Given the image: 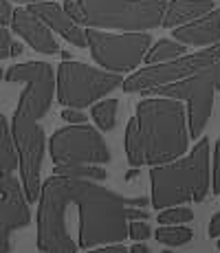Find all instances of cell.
<instances>
[{"mask_svg":"<svg viewBox=\"0 0 220 253\" xmlns=\"http://www.w3.org/2000/svg\"><path fill=\"white\" fill-rule=\"evenodd\" d=\"M154 236L165 247H183L194 238V231L189 227H180V225H163L156 229Z\"/></svg>","mask_w":220,"mask_h":253,"instance_id":"cell-19","label":"cell"},{"mask_svg":"<svg viewBox=\"0 0 220 253\" xmlns=\"http://www.w3.org/2000/svg\"><path fill=\"white\" fill-rule=\"evenodd\" d=\"M11 33L7 31V29L0 24V60H4V57H11Z\"/></svg>","mask_w":220,"mask_h":253,"instance_id":"cell-26","label":"cell"},{"mask_svg":"<svg viewBox=\"0 0 220 253\" xmlns=\"http://www.w3.org/2000/svg\"><path fill=\"white\" fill-rule=\"evenodd\" d=\"M220 90V60L207 64L205 69L196 71L194 75L185 77L180 82H172L165 86L143 90L141 95H161L172 99L187 101V130L189 137H200L207 126L214 108V95Z\"/></svg>","mask_w":220,"mask_h":253,"instance_id":"cell-5","label":"cell"},{"mask_svg":"<svg viewBox=\"0 0 220 253\" xmlns=\"http://www.w3.org/2000/svg\"><path fill=\"white\" fill-rule=\"evenodd\" d=\"M220 60V44L207 46L205 51L192 53V55H180L168 62H159V64H150L145 69L136 71L134 75H130L128 80H124L121 88L126 92H143L156 86H165L172 82H180L185 77L194 75L196 71L205 69L207 64Z\"/></svg>","mask_w":220,"mask_h":253,"instance_id":"cell-10","label":"cell"},{"mask_svg":"<svg viewBox=\"0 0 220 253\" xmlns=\"http://www.w3.org/2000/svg\"><path fill=\"white\" fill-rule=\"evenodd\" d=\"M180 55H185V44H180L176 40H159L154 46L148 48L143 60L145 64H159V62H168Z\"/></svg>","mask_w":220,"mask_h":253,"instance_id":"cell-18","label":"cell"},{"mask_svg":"<svg viewBox=\"0 0 220 253\" xmlns=\"http://www.w3.org/2000/svg\"><path fill=\"white\" fill-rule=\"evenodd\" d=\"M124 84L121 73H110L104 69H92L82 62L64 60L57 66L55 92L57 101L66 108H86L97 99Z\"/></svg>","mask_w":220,"mask_h":253,"instance_id":"cell-6","label":"cell"},{"mask_svg":"<svg viewBox=\"0 0 220 253\" xmlns=\"http://www.w3.org/2000/svg\"><path fill=\"white\" fill-rule=\"evenodd\" d=\"M212 192L220 194V141H216V145H214V185H212Z\"/></svg>","mask_w":220,"mask_h":253,"instance_id":"cell-25","label":"cell"},{"mask_svg":"<svg viewBox=\"0 0 220 253\" xmlns=\"http://www.w3.org/2000/svg\"><path fill=\"white\" fill-rule=\"evenodd\" d=\"M84 33L92 60L110 73H128L136 69L152 44V38L143 31L106 33L95 27H88Z\"/></svg>","mask_w":220,"mask_h":253,"instance_id":"cell-7","label":"cell"},{"mask_svg":"<svg viewBox=\"0 0 220 253\" xmlns=\"http://www.w3.org/2000/svg\"><path fill=\"white\" fill-rule=\"evenodd\" d=\"M20 53H22V44H20V42H11V55L16 57V55H20Z\"/></svg>","mask_w":220,"mask_h":253,"instance_id":"cell-33","label":"cell"},{"mask_svg":"<svg viewBox=\"0 0 220 253\" xmlns=\"http://www.w3.org/2000/svg\"><path fill=\"white\" fill-rule=\"evenodd\" d=\"M163 253H172V251H163Z\"/></svg>","mask_w":220,"mask_h":253,"instance_id":"cell-38","label":"cell"},{"mask_svg":"<svg viewBox=\"0 0 220 253\" xmlns=\"http://www.w3.org/2000/svg\"><path fill=\"white\" fill-rule=\"evenodd\" d=\"M86 27L117 31H148L163 20L165 0H77Z\"/></svg>","mask_w":220,"mask_h":253,"instance_id":"cell-4","label":"cell"},{"mask_svg":"<svg viewBox=\"0 0 220 253\" xmlns=\"http://www.w3.org/2000/svg\"><path fill=\"white\" fill-rule=\"evenodd\" d=\"M11 18H13V9H11V4H9L7 0H0V24H2V27L11 24Z\"/></svg>","mask_w":220,"mask_h":253,"instance_id":"cell-28","label":"cell"},{"mask_svg":"<svg viewBox=\"0 0 220 253\" xmlns=\"http://www.w3.org/2000/svg\"><path fill=\"white\" fill-rule=\"evenodd\" d=\"M0 240L11 242V233L31 225V211L22 183L13 174H0Z\"/></svg>","mask_w":220,"mask_h":253,"instance_id":"cell-12","label":"cell"},{"mask_svg":"<svg viewBox=\"0 0 220 253\" xmlns=\"http://www.w3.org/2000/svg\"><path fill=\"white\" fill-rule=\"evenodd\" d=\"M16 2H29V4H33V2H44V0H16Z\"/></svg>","mask_w":220,"mask_h":253,"instance_id":"cell-36","label":"cell"},{"mask_svg":"<svg viewBox=\"0 0 220 253\" xmlns=\"http://www.w3.org/2000/svg\"><path fill=\"white\" fill-rule=\"evenodd\" d=\"M218 247H220V240H218Z\"/></svg>","mask_w":220,"mask_h":253,"instance_id":"cell-39","label":"cell"},{"mask_svg":"<svg viewBox=\"0 0 220 253\" xmlns=\"http://www.w3.org/2000/svg\"><path fill=\"white\" fill-rule=\"evenodd\" d=\"M2 77H4V73H2V71H0V80H2Z\"/></svg>","mask_w":220,"mask_h":253,"instance_id":"cell-37","label":"cell"},{"mask_svg":"<svg viewBox=\"0 0 220 253\" xmlns=\"http://www.w3.org/2000/svg\"><path fill=\"white\" fill-rule=\"evenodd\" d=\"M130 253H150V249H148V245H143V242H136V245L130 249Z\"/></svg>","mask_w":220,"mask_h":253,"instance_id":"cell-32","label":"cell"},{"mask_svg":"<svg viewBox=\"0 0 220 253\" xmlns=\"http://www.w3.org/2000/svg\"><path fill=\"white\" fill-rule=\"evenodd\" d=\"M4 80L27 84L16 110L31 115L33 119H40L48 113V108L53 104V90H55V77H53L51 64H46V62L13 64L4 73Z\"/></svg>","mask_w":220,"mask_h":253,"instance_id":"cell-11","label":"cell"},{"mask_svg":"<svg viewBox=\"0 0 220 253\" xmlns=\"http://www.w3.org/2000/svg\"><path fill=\"white\" fill-rule=\"evenodd\" d=\"M64 11H66L68 16H71L77 24H86L84 11H82V7H80V2H77V0H66V2H64Z\"/></svg>","mask_w":220,"mask_h":253,"instance_id":"cell-24","label":"cell"},{"mask_svg":"<svg viewBox=\"0 0 220 253\" xmlns=\"http://www.w3.org/2000/svg\"><path fill=\"white\" fill-rule=\"evenodd\" d=\"M92 119H95L97 128L101 130H112L117 124V99H104L99 104L92 106Z\"/></svg>","mask_w":220,"mask_h":253,"instance_id":"cell-21","label":"cell"},{"mask_svg":"<svg viewBox=\"0 0 220 253\" xmlns=\"http://www.w3.org/2000/svg\"><path fill=\"white\" fill-rule=\"evenodd\" d=\"M212 9H214L212 0H172V2L165 4L161 27H165V29L180 27V24L196 20V18L212 11Z\"/></svg>","mask_w":220,"mask_h":253,"instance_id":"cell-16","label":"cell"},{"mask_svg":"<svg viewBox=\"0 0 220 253\" xmlns=\"http://www.w3.org/2000/svg\"><path fill=\"white\" fill-rule=\"evenodd\" d=\"M128 220H148V211L143 207H128Z\"/></svg>","mask_w":220,"mask_h":253,"instance_id":"cell-30","label":"cell"},{"mask_svg":"<svg viewBox=\"0 0 220 253\" xmlns=\"http://www.w3.org/2000/svg\"><path fill=\"white\" fill-rule=\"evenodd\" d=\"M209 236L212 238H218L220 236V213L212 218V222H209Z\"/></svg>","mask_w":220,"mask_h":253,"instance_id":"cell-31","label":"cell"},{"mask_svg":"<svg viewBox=\"0 0 220 253\" xmlns=\"http://www.w3.org/2000/svg\"><path fill=\"white\" fill-rule=\"evenodd\" d=\"M51 178L62 198L77 207V216H80L77 247L82 249L117 245L126 240L128 238V207L148 205L143 196H121L90 178L60 176V174H53Z\"/></svg>","mask_w":220,"mask_h":253,"instance_id":"cell-2","label":"cell"},{"mask_svg":"<svg viewBox=\"0 0 220 253\" xmlns=\"http://www.w3.org/2000/svg\"><path fill=\"white\" fill-rule=\"evenodd\" d=\"M152 185V207L168 209L183 203L205 201L212 185V168H209V139H200L187 157L174 159L170 163L152 165L150 169Z\"/></svg>","mask_w":220,"mask_h":253,"instance_id":"cell-3","label":"cell"},{"mask_svg":"<svg viewBox=\"0 0 220 253\" xmlns=\"http://www.w3.org/2000/svg\"><path fill=\"white\" fill-rule=\"evenodd\" d=\"M53 174H60V176H75V178H90V181H104L108 176L104 168L99 165H88V163H80V165H55Z\"/></svg>","mask_w":220,"mask_h":253,"instance_id":"cell-20","label":"cell"},{"mask_svg":"<svg viewBox=\"0 0 220 253\" xmlns=\"http://www.w3.org/2000/svg\"><path fill=\"white\" fill-rule=\"evenodd\" d=\"M139 172H141V169H130V172H128V176H126V178H134Z\"/></svg>","mask_w":220,"mask_h":253,"instance_id":"cell-35","label":"cell"},{"mask_svg":"<svg viewBox=\"0 0 220 253\" xmlns=\"http://www.w3.org/2000/svg\"><path fill=\"white\" fill-rule=\"evenodd\" d=\"M187 110L180 99H143L126 128V157L130 165H161L187 152Z\"/></svg>","mask_w":220,"mask_h":253,"instance_id":"cell-1","label":"cell"},{"mask_svg":"<svg viewBox=\"0 0 220 253\" xmlns=\"http://www.w3.org/2000/svg\"><path fill=\"white\" fill-rule=\"evenodd\" d=\"M174 40L185 46H203V44H216L220 40V9L203 13L196 20L180 24L172 29Z\"/></svg>","mask_w":220,"mask_h":253,"instance_id":"cell-15","label":"cell"},{"mask_svg":"<svg viewBox=\"0 0 220 253\" xmlns=\"http://www.w3.org/2000/svg\"><path fill=\"white\" fill-rule=\"evenodd\" d=\"M18 169V150L11 134L9 119L0 113V174H13Z\"/></svg>","mask_w":220,"mask_h":253,"instance_id":"cell-17","label":"cell"},{"mask_svg":"<svg viewBox=\"0 0 220 253\" xmlns=\"http://www.w3.org/2000/svg\"><path fill=\"white\" fill-rule=\"evenodd\" d=\"M11 134L18 150V165L22 174V187L29 203L40 198V169L44 159V128L31 115L16 110L11 121Z\"/></svg>","mask_w":220,"mask_h":253,"instance_id":"cell-9","label":"cell"},{"mask_svg":"<svg viewBox=\"0 0 220 253\" xmlns=\"http://www.w3.org/2000/svg\"><path fill=\"white\" fill-rule=\"evenodd\" d=\"M62 119L68 121V124H86V115L80 113V108H66L62 113Z\"/></svg>","mask_w":220,"mask_h":253,"instance_id":"cell-27","label":"cell"},{"mask_svg":"<svg viewBox=\"0 0 220 253\" xmlns=\"http://www.w3.org/2000/svg\"><path fill=\"white\" fill-rule=\"evenodd\" d=\"M11 29L27 40V44L31 48H36L38 53H44V55H55L60 51L55 38H53V31L44 24V20L40 16L31 11V9H16L11 18Z\"/></svg>","mask_w":220,"mask_h":253,"instance_id":"cell-13","label":"cell"},{"mask_svg":"<svg viewBox=\"0 0 220 253\" xmlns=\"http://www.w3.org/2000/svg\"><path fill=\"white\" fill-rule=\"evenodd\" d=\"M194 218V211L189 207H168L159 213L161 225H180V222H189Z\"/></svg>","mask_w":220,"mask_h":253,"instance_id":"cell-22","label":"cell"},{"mask_svg":"<svg viewBox=\"0 0 220 253\" xmlns=\"http://www.w3.org/2000/svg\"><path fill=\"white\" fill-rule=\"evenodd\" d=\"M29 9H31L36 16H40L42 20H44V24H46L51 31L60 33V36L64 38V40L71 42L73 46H80V48L88 46L86 44L84 29H82L80 24H77L71 16H68V13L64 11V7L51 2V0H44V2H33Z\"/></svg>","mask_w":220,"mask_h":253,"instance_id":"cell-14","label":"cell"},{"mask_svg":"<svg viewBox=\"0 0 220 253\" xmlns=\"http://www.w3.org/2000/svg\"><path fill=\"white\" fill-rule=\"evenodd\" d=\"M150 233H152V229H150V225L145 220H128V236L132 240L143 242L150 238Z\"/></svg>","mask_w":220,"mask_h":253,"instance_id":"cell-23","label":"cell"},{"mask_svg":"<svg viewBox=\"0 0 220 253\" xmlns=\"http://www.w3.org/2000/svg\"><path fill=\"white\" fill-rule=\"evenodd\" d=\"M9 251H11V242L0 240V253H9Z\"/></svg>","mask_w":220,"mask_h":253,"instance_id":"cell-34","label":"cell"},{"mask_svg":"<svg viewBox=\"0 0 220 253\" xmlns=\"http://www.w3.org/2000/svg\"><path fill=\"white\" fill-rule=\"evenodd\" d=\"M86 253H130V251L117 242V245H104V247H99V249H92V251H86Z\"/></svg>","mask_w":220,"mask_h":253,"instance_id":"cell-29","label":"cell"},{"mask_svg":"<svg viewBox=\"0 0 220 253\" xmlns=\"http://www.w3.org/2000/svg\"><path fill=\"white\" fill-rule=\"evenodd\" d=\"M48 152L55 165H104L112 159L104 137L88 124H71L60 128L48 141Z\"/></svg>","mask_w":220,"mask_h":253,"instance_id":"cell-8","label":"cell"}]
</instances>
